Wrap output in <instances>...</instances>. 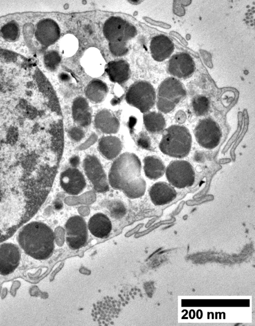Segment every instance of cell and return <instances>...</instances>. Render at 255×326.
<instances>
[{
  "label": "cell",
  "mask_w": 255,
  "mask_h": 326,
  "mask_svg": "<svg viewBox=\"0 0 255 326\" xmlns=\"http://www.w3.org/2000/svg\"><path fill=\"white\" fill-rule=\"evenodd\" d=\"M20 248L31 257L38 260L49 258L55 248V235L51 228L39 221L26 223L18 232Z\"/></svg>",
  "instance_id": "cell-1"
},
{
  "label": "cell",
  "mask_w": 255,
  "mask_h": 326,
  "mask_svg": "<svg viewBox=\"0 0 255 326\" xmlns=\"http://www.w3.org/2000/svg\"><path fill=\"white\" fill-rule=\"evenodd\" d=\"M141 168V162L136 155L124 153L113 163L109 173V182L113 188L122 190L126 184L140 176Z\"/></svg>",
  "instance_id": "cell-2"
},
{
  "label": "cell",
  "mask_w": 255,
  "mask_h": 326,
  "mask_svg": "<svg viewBox=\"0 0 255 326\" xmlns=\"http://www.w3.org/2000/svg\"><path fill=\"white\" fill-rule=\"evenodd\" d=\"M191 146L192 137L188 129L173 125L163 130L159 148L164 154L180 159L189 154Z\"/></svg>",
  "instance_id": "cell-3"
},
{
  "label": "cell",
  "mask_w": 255,
  "mask_h": 326,
  "mask_svg": "<svg viewBox=\"0 0 255 326\" xmlns=\"http://www.w3.org/2000/svg\"><path fill=\"white\" fill-rule=\"evenodd\" d=\"M127 102L138 109L142 113H146L155 104L156 93L152 85L146 81H138L132 85L126 94Z\"/></svg>",
  "instance_id": "cell-4"
},
{
  "label": "cell",
  "mask_w": 255,
  "mask_h": 326,
  "mask_svg": "<svg viewBox=\"0 0 255 326\" xmlns=\"http://www.w3.org/2000/svg\"><path fill=\"white\" fill-rule=\"evenodd\" d=\"M166 177L172 186L184 188L192 186L195 173L191 164L184 160L171 162L165 169Z\"/></svg>",
  "instance_id": "cell-5"
},
{
  "label": "cell",
  "mask_w": 255,
  "mask_h": 326,
  "mask_svg": "<svg viewBox=\"0 0 255 326\" xmlns=\"http://www.w3.org/2000/svg\"><path fill=\"white\" fill-rule=\"evenodd\" d=\"M197 143L207 149L216 148L220 142L222 132L218 124L210 118L200 120L194 129Z\"/></svg>",
  "instance_id": "cell-6"
},
{
  "label": "cell",
  "mask_w": 255,
  "mask_h": 326,
  "mask_svg": "<svg viewBox=\"0 0 255 326\" xmlns=\"http://www.w3.org/2000/svg\"><path fill=\"white\" fill-rule=\"evenodd\" d=\"M64 227L66 241L70 249L77 250L85 245L88 232L87 224L83 217L79 215L71 217Z\"/></svg>",
  "instance_id": "cell-7"
},
{
  "label": "cell",
  "mask_w": 255,
  "mask_h": 326,
  "mask_svg": "<svg viewBox=\"0 0 255 326\" xmlns=\"http://www.w3.org/2000/svg\"><path fill=\"white\" fill-rule=\"evenodd\" d=\"M85 173L92 183L94 189L99 192L109 189L108 181L99 160L94 156H87L84 160Z\"/></svg>",
  "instance_id": "cell-8"
},
{
  "label": "cell",
  "mask_w": 255,
  "mask_h": 326,
  "mask_svg": "<svg viewBox=\"0 0 255 326\" xmlns=\"http://www.w3.org/2000/svg\"><path fill=\"white\" fill-rule=\"evenodd\" d=\"M20 251L15 244L11 243L0 244V274L3 276L10 274L19 264Z\"/></svg>",
  "instance_id": "cell-9"
},
{
  "label": "cell",
  "mask_w": 255,
  "mask_h": 326,
  "mask_svg": "<svg viewBox=\"0 0 255 326\" xmlns=\"http://www.w3.org/2000/svg\"><path fill=\"white\" fill-rule=\"evenodd\" d=\"M60 183L66 193L74 195L82 192L86 185L83 174L75 167L68 168L61 173Z\"/></svg>",
  "instance_id": "cell-10"
},
{
  "label": "cell",
  "mask_w": 255,
  "mask_h": 326,
  "mask_svg": "<svg viewBox=\"0 0 255 326\" xmlns=\"http://www.w3.org/2000/svg\"><path fill=\"white\" fill-rule=\"evenodd\" d=\"M195 70V63L191 56L186 53L174 55L169 59L168 71L173 76L179 78L190 77Z\"/></svg>",
  "instance_id": "cell-11"
},
{
  "label": "cell",
  "mask_w": 255,
  "mask_h": 326,
  "mask_svg": "<svg viewBox=\"0 0 255 326\" xmlns=\"http://www.w3.org/2000/svg\"><path fill=\"white\" fill-rule=\"evenodd\" d=\"M186 95V91L183 84L174 77H168L163 80L158 87V97L164 98L178 104Z\"/></svg>",
  "instance_id": "cell-12"
},
{
  "label": "cell",
  "mask_w": 255,
  "mask_h": 326,
  "mask_svg": "<svg viewBox=\"0 0 255 326\" xmlns=\"http://www.w3.org/2000/svg\"><path fill=\"white\" fill-rule=\"evenodd\" d=\"M149 194L152 202L155 205H163L173 201L177 193L171 184L163 181L153 184L149 190Z\"/></svg>",
  "instance_id": "cell-13"
},
{
  "label": "cell",
  "mask_w": 255,
  "mask_h": 326,
  "mask_svg": "<svg viewBox=\"0 0 255 326\" xmlns=\"http://www.w3.org/2000/svg\"><path fill=\"white\" fill-rule=\"evenodd\" d=\"M174 44L171 39L163 34L153 37L150 42V50L153 58L162 61L168 58L173 52Z\"/></svg>",
  "instance_id": "cell-14"
},
{
  "label": "cell",
  "mask_w": 255,
  "mask_h": 326,
  "mask_svg": "<svg viewBox=\"0 0 255 326\" xmlns=\"http://www.w3.org/2000/svg\"><path fill=\"white\" fill-rule=\"evenodd\" d=\"M87 227L91 233L96 237L105 238L109 236L112 224L107 215L98 213L90 218Z\"/></svg>",
  "instance_id": "cell-15"
},
{
  "label": "cell",
  "mask_w": 255,
  "mask_h": 326,
  "mask_svg": "<svg viewBox=\"0 0 255 326\" xmlns=\"http://www.w3.org/2000/svg\"><path fill=\"white\" fill-rule=\"evenodd\" d=\"M127 23L119 17L112 16L108 19L103 26V33L110 42L123 40Z\"/></svg>",
  "instance_id": "cell-16"
},
{
  "label": "cell",
  "mask_w": 255,
  "mask_h": 326,
  "mask_svg": "<svg viewBox=\"0 0 255 326\" xmlns=\"http://www.w3.org/2000/svg\"><path fill=\"white\" fill-rule=\"evenodd\" d=\"M59 35V27L53 20L45 19L39 24L37 36L42 44L45 45H51L58 39Z\"/></svg>",
  "instance_id": "cell-17"
},
{
  "label": "cell",
  "mask_w": 255,
  "mask_h": 326,
  "mask_svg": "<svg viewBox=\"0 0 255 326\" xmlns=\"http://www.w3.org/2000/svg\"><path fill=\"white\" fill-rule=\"evenodd\" d=\"M74 121L81 127L89 126L91 121V114L89 104L83 97H79L73 101L72 107Z\"/></svg>",
  "instance_id": "cell-18"
},
{
  "label": "cell",
  "mask_w": 255,
  "mask_h": 326,
  "mask_svg": "<svg viewBox=\"0 0 255 326\" xmlns=\"http://www.w3.org/2000/svg\"><path fill=\"white\" fill-rule=\"evenodd\" d=\"M95 124L97 128L106 134L116 133L119 129L118 119L107 110H101L96 114Z\"/></svg>",
  "instance_id": "cell-19"
},
{
  "label": "cell",
  "mask_w": 255,
  "mask_h": 326,
  "mask_svg": "<svg viewBox=\"0 0 255 326\" xmlns=\"http://www.w3.org/2000/svg\"><path fill=\"white\" fill-rule=\"evenodd\" d=\"M107 72L112 81L122 83L126 81L129 77V66L124 60L113 61L108 63Z\"/></svg>",
  "instance_id": "cell-20"
},
{
  "label": "cell",
  "mask_w": 255,
  "mask_h": 326,
  "mask_svg": "<svg viewBox=\"0 0 255 326\" xmlns=\"http://www.w3.org/2000/svg\"><path fill=\"white\" fill-rule=\"evenodd\" d=\"M122 148L120 140L114 136H107L101 138L99 142L98 149L101 154L108 160L116 158Z\"/></svg>",
  "instance_id": "cell-21"
},
{
  "label": "cell",
  "mask_w": 255,
  "mask_h": 326,
  "mask_svg": "<svg viewBox=\"0 0 255 326\" xmlns=\"http://www.w3.org/2000/svg\"><path fill=\"white\" fill-rule=\"evenodd\" d=\"M144 171L146 177L152 180L161 177L165 171V166L162 161L154 156L146 157L143 160Z\"/></svg>",
  "instance_id": "cell-22"
},
{
  "label": "cell",
  "mask_w": 255,
  "mask_h": 326,
  "mask_svg": "<svg viewBox=\"0 0 255 326\" xmlns=\"http://www.w3.org/2000/svg\"><path fill=\"white\" fill-rule=\"evenodd\" d=\"M108 91V87L104 82L100 80H94L87 85L85 94L91 101L97 103L105 98Z\"/></svg>",
  "instance_id": "cell-23"
},
{
  "label": "cell",
  "mask_w": 255,
  "mask_h": 326,
  "mask_svg": "<svg viewBox=\"0 0 255 326\" xmlns=\"http://www.w3.org/2000/svg\"><path fill=\"white\" fill-rule=\"evenodd\" d=\"M143 122L146 130L152 133H158L163 131L166 127L165 120L159 113L150 112L143 117Z\"/></svg>",
  "instance_id": "cell-24"
},
{
  "label": "cell",
  "mask_w": 255,
  "mask_h": 326,
  "mask_svg": "<svg viewBox=\"0 0 255 326\" xmlns=\"http://www.w3.org/2000/svg\"><path fill=\"white\" fill-rule=\"evenodd\" d=\"M146 187L145 181L139 176L126 184L122 191L128 198L134 199L139 198L144 195Z\"/></svg>",
  "instance_id": "cell-25"
},
{
  "label": "cell",
  "mask_w": 255,
  "mask_h": 326,
  "mask_svg": "<svg viewBox=\"0 0 255 326\" xmlns=\"http://www.w3.org/2000/svg\"><path fill=\"white\" fill-rule=\"evenodd\" d=\"M192 106L197 116H203L206 114L209 110L210 102L206 96H197L192 100Z\"/></svg>",
  "instance_id": "cell-26"
},
{
  "label": "cell",
  "mask_w": 255,
  "mask_h": 326,
  "mask_svg": "<svg viewBox=\"0 0 255 326\" xmlns=\"http://www.w3.org/2000/svg\"><path fill=\"white\" fill-rule=\"evenodd\" d=\"M84 64L92 70L101 69L103 64L102 57L99 52L90 50L85 56Z\"/></svg>",
  "instance_id": "cell-27"
},
{
  "label": "cell",
  "mask_w": 255,
  "mask_h": 326,
  "mask_svg": "<svg viewBox=\"0 0 255 326\" xmlns=\"http://www.w3.org/2000/svg\"><path fill=\"white\" fill-rule=\"evenodd\" d=\"M108 209L111 216L117 219L124 216L127 210L123 202L117 200L111 201L108 205Z\"/></svg>",
  "instance_id": "cell-28"
},
{
  "label": "cell",
  "mask_w": 255,
  "mask_h": 326,
  "mask_svg": "<svg viewBox=\"0 0 255 326\" xmlns=\"http://www.w3.org/2000/svg\"><path fill=\"white\" fill-rule=\"evenodd\" d=\"M109 49L115 56H121L127 54L128 51V41L120 40L109 42Z\"/></svg>",
  "instance_id": "cell-29"
},
{
  "label": "cell",
  "mask_w": 255,
  "mask_h": 326,
  "mask_svg": "<svg viewBox=\"0 0 255 326\" xmlns=\"http://www.w3.org/2000/svg\"><path fill=\"white\" fill-rule=\"evenodd\" d=\"M61 60L59 54L56 51L48 53L45 57V62L47 67L50 70H54L58 67Z\"/></svg>",
  "instance_id": "cell-30"
},
{
  "label": "cell",
  "mask_w": 255,
  "mask_h": 326,
  "mask_svg": "<svg viewBox=\"0 0 255 326\" xmlns=\"http://www.w3.org/2000/svg\"><path fill=\"white\" fill-rule=\"evenodd\" d=\"M156 106L159 111L164 113H167L174 109L176 104L167 99L158 97Z\"/></svg>",
  "instance_id": "cell-31"
},
{
  "label": "cell",
  "mask_w": 255,
  "mask_h": 326,
  "mask_svg": "<svg viewBox=\"0 0 255 326\" xmlns=\"http://www.w3.org/2000/svg\"><path fill=\"white\" fill-rule=\"evenodd\" d=\"M63 45V52L68 54L73 53L77 47V42L72 36H66L64 39Z\"/></svg>",
  "instance_id": "cell-32"
},
{
  "label": "cell",
  "mask_w": 255,
  "mask_h": 326,
  "mask_svg": "<svg viewBox=\"0 0 255 326\" xmlns=\"http://www.w3.org/2000/svg\"><path fill=\"white\" fill-rule=\"evenodd\" d=\"M68 134L70 139L75 142L81 141L85 136L83 130L77 127H73L69 129Z\"/></svg>",
  "instance_id": "cell-33"
},
{
  "label": "cell",
  "mask_w": 255,
  "mask_h": 326,
  "mask_svg": "<svg viewBox=\"0 0 255 326\" xmlns=\"http://www.w3.org/2000/svg\"><path fill=\"white\" fill-rule=\"evenodd\" d=\"M138 145L143 148H148L150 146L149 140L148 137L143 134L140 135L137 140Z\"/></svg>",
  "instance_id": "cell-34"
},
{
  "label": "cell",
  "mask_w": 255,
  "mask_h": 326,
  "mask_svg": "<svg viewBox=\"0 0 255 326\" xmlns=\"http://www.w3.org/2000/svg\"><path fill=\"white\" fill-rule=\"evenodd\" d=\"M97 135L95 133H93L87 139V140L83 144H82V145L81 146L80 148L83 149L90 146L92 144L94 143L97 141Z\"/></svg>",
  "instance_id": "cell-35"
},
{
  "label": "cell",
  "mask_w": 255,
  "mask_h": 326,
  "mask_svg": "<svg viewBox=\"0 0 255 326\" xmlns=\"http://www.w3.org/2000/svg\"><path fill=\"white\" fill-rule=\"evenodd\" d=\"M69 163L72 167L76 168L80 163V159L77 156L72 157L69 160Z\"/></svg>",
  "instance_id": "cell-36"
},
{
  "label": "cell",
  "mask_w": 255,
  "mask_h": 326,
  "mask_svg": "<svg viewBox=\"0 0 255 326\" xmlns=\"http://www.w3.org/2000/svg\"><path fill=\"white\" fill-rule=\"evenodd\" d=\"M136 122V119L134 117L131 116L129 118L128 125L130 129H132L135 126Z\"/></svg>",
  "instance_id": "cell-37"
},
{
  "label": "cell",
  "mask_w": 255,
  "mask_h": 326,
  "mask_svg": "<svg viewBox=\"0 0 255 326\" xmlns=\"http://www.w3.org/2000/svg\"><path fill=\"white\" fill-rule=\"evenodd\" d=\"M63 207V204L61 201L57 200L54 203V207L57 210L61 209Z\"/></svg>",
  "instance_id": "cell-38"
},
{
  "label": "cell",
  "mask_w": 255,
  "mask_h": 326,
  "mask_svg": "<svg viewBox=\"0 0 255 326\" xmlns=\"http://www.w3.org/2000/svg\"><path fill=\"white\" fill-rule=\"evenodd\" d=\"M60 79L62 81H67L68 80H69V77H68V76L67 75H66L65 74H63L61 75Z\"/></svg>",
  "instance_id": "cell-39"
}]
</instances>
